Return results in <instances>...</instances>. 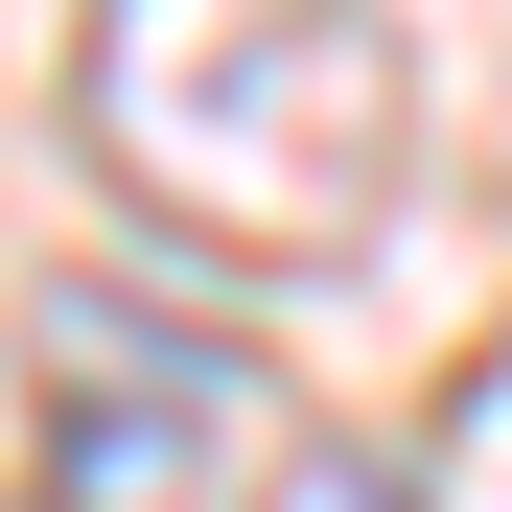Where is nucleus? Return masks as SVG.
<instances>
[{
  "instance_id": "nucleus-2",
  "label": "nucleus",
  "mask_w": 512,
  "mask_h": 512,
  "mask_svg": "<svg viewBox=\"0 0 512 512\" xmlns=\"http://www.w3.org/2000/svg\"><path fill=\"white\" fill-rule=\"evenodd\" d=\"M256 443V373L163 303H47V512H210V466Z\"/></svg>"
},
{
  "instance_id": "nucleus-3",
  "label": "nucleus",
  "mask_w": 512,
  "mask_h": 512,
  "mask_svg": "<svg viewBox=\"0 0 512 512\" xmlns=\"http://www.w3.org/2000/svg\"><path fill=\"white\" fill-rule=\"evenodd\" d=\"M256 512H419V466H396V443H280Z\"/></svg>"
},
{
  "instance_id": "nucleus-1",
  "label": "nucleus",
  "mask_w": 512,
  "mask_h": 512,
  "mask_svg": "<svg viewBox=\"0 0 512 512\" xmlns=\"http://www.w3.org/2000/svg\"><path fill=\"white\" fill-rule=\"evenodd\" d=\"M70 94H94V163L187 256L303 280L396 210V24L373 0H94Z\"/></svg>"
}]
</instances>
